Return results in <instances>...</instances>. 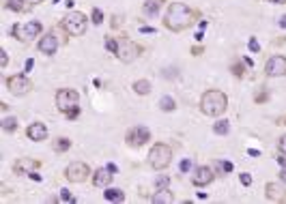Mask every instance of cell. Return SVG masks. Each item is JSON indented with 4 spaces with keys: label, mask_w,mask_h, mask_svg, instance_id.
Segmentation results:
<instances>
[{
    "label": "cell",
    "mask_w": 286,
    "mask_h": 204,
    "mask_svg": "<svg viewBox=\"0 0 286 204\" xmlns=\"http://www.w3.org/2000/svg\"><path fill=\"white\" fill-rule=\"evenodd\" d=\"M196 17H198V11L189 9L185 2H172L164 16V26L172 32H183L196 22Z\"/></svg>",
    "instance_id": "6da1fadb"
},
{
    "label": "cell",
    "mask_w": 286,
    "mask_h": 204,
    "mask_svg": "<svg viewBox=\"0 0 286 204\" xmlns=\"http://www.w3.org/2000/svg\"><path fill=\"white\" fill-rule=\"evenodd\" d=\"M226 110H228V97H226V93L218 91V88H209V91L202 93V97H200V112L204 116L218 118Z\"/></svg>",
    "instance_id": "7a4b0ae2"
},
{
    "label": "cell",
    "mask_w": 286,
    "mask_h": 204,
    "mask_svg": "<svg viewBox=\"0 0 286 204\" xmlns=\"http://www.w3.org/2000/svg\"><path fill=\"white\" fill-rule=\"evenodd\" d=\"M88 26V17L80 11H69L67 16L60 19V28L69 34V37H82L86 32Z\"/></svg>",
    "instance_id": "3957f363"
},
{
    "label": "cell",
    "mask_w": 286,
    "mask_h": 204,
    "mask_svg": "<svg viewBox=\"0 0 286 204\" xmlns=\"http://www.w3.org/2000/svg\"><path fill=\"white\" fill-rule=\"evenodd\" d=\"M172 163V148L164 142H157L149 153V166L153 170H166Z\"/></svg>",
    "instance_id": "277c9868"
},
{
    "label": "cell",
    "mask_w": 286,
    "mask_h": 204,
    "mask_svg": "<svg viewBox=\"0 0 286 204\" xmlns=\"http://www.w3.org/2000/svg\"><path fill=\"white\" fill-rule=\"evenodd\" d=\"M43 31V26H41V22H28V24H13V28H11V34L17 41H22V43H28V41H33L34 37H39Z\"/></svg>",
    "instance_id": "5b68a950"
},
{
    "label": "cell",
    "mask_w": 286,
    "mask_h": 204,
    "mask_svg": "<svg viewBox=\"0 0 286 204\" xmlns=\"http://www.w3.org/2000/svg\"><path fill=\"white\" fill-rule=\"evenodd\" d=\"M140 52H142V47H140L138 43L132 41V39H127V37H123V39H118V49H117L114 56H117L120 63L129 64L140 56Z\"/></svg>",
    "instance_id": "8992f818"
},
{
    "label": "cell",
    "mask_w": 286,
    "mask_h": 204,
    "mask_svg": "<svg viewBox=\"0 0 286 204\" xmlns=\"http://www.w3.org/2000/svg\"><path fill=\"white\" fill-rule=\"evenodd\" d=\"M88 176H93V170H90V166L84 161H71L65 168V178H67L69 183H84Z\"/></svg>",
    "instance_id": "52a82bcc"
},
{
    "label": "cell",
    "mask_w": 286,
    "mask_h": 204,
    "mask_svg": "<svg viewBox=\"0 0 286 204\" xmlns=\"http://www.w3.org/2000/svg\"><path fill=\"white\" fill-rule=\"evenodd\" d=\"M78 101H80V94L73 91V88H58L56 91V108L63 114H67L69 110L78 108Z\"/></svg>",
    "instance_id": "ba28073f"
},
{
    "label": "cell",
    "mask_w": 286,
    "mask_h": 204,
    "mask_svg": "<svg viewBox=\"0 0 286 204\" xmlns=\"http://www.w3.org/2000/svg\"><path fill=\"white\" fill-rule=\"evenodd\" d=\"M7 88L11 94H15V97H24V94H28L30 91H33V82H30V78L19 73V76L7 78Z\"/></svg>",
    "instance_id": "9c48e42d"
},
{
    "label": "cell",
    "mask_w": 286,
    "mask_h": 204,
    "mask_svg": "<svg viewBox=\"0 0 286 204\" xmlns=\"http://www.w3.org/2000/svg\"><path fill=\"white\" fill-rule=\"evenodd\" d=\"M218 172H215V166H198L194 168V174H192V185L196 187H207L215 181Z\"/></svg>",
    "instance_id": "30bf717a"
},
{
    "label": "cell",
    "mask_w": 286,
    "mask_h": 204,
    "mask_svg": "<svg viewBox=\"0 0 286 204\" xmlns=\"http://www.w3.org/2000/svg\"><path fill=\"white\" fill-rule=\"evenodd\" d=\"M149 140H151V131L147 127H132L127 133H125V142H127V146H132V148L144 146Z\"/></svg>",
    "instance_id": "8fae6325"
},
{
    "label": "cell",
    "mask_w": 286,
    "mask_h": 204,
    "mask_svg": "<svg viewBox=\"0 0 286 204\" xmlns=\"http://www.w3.org/2000/svg\"><path fill=\"white\" fill-rule=\"evenodd\" d=\"M265 76L267 78H282L286 76V58L275 54L265 63Z\"/></svg>",
    "instance_id": "7c38bea8"
},
{
    "label": "cell",
    "mask_w": 286,
    "mask_h": 204,
    "mask_svg": "<svg viewBox=\"0 0 286 204\" xmlns=\"http://www.w3.org/2000/svg\"><path fill=\"white\" fill-rule=\"evenodd\" d=\"M37 49H39L41 54H45V56H52V54H56V49H58V39L54 37L52 31H50L48 34H43V37L39 39Z\"/></svg>",
    "instance_id": "4fadbf2b"
},
{
    "label": "cell",
    "mask_w": 286,
    "mask_h": 204,
    "mask_svg": "<svg viewBox=\"0 0 286 204\" xmlns=\"http://www.w3.org/2000/svg\"><path fill=\"white\" fill-rule=\"evenodd\" d=\"M26 136L33 142H43V140H48V127L43 123H33V125L26 127Z\"/></svg>",
    "instance_id": "5bb4252c"
},
{
    "label": "cell",
    "mask_w": 286,
    "mask_h": 204,
    "mask_svg": "<svg viewBox=\"0 0 286 204\" xmlns=\"http://www.w3.org/2000/svg\"><path fill=\"white\" fill-rule=\"evenodd\" d=\"M112 178H114V172L110 170L108 166L99 168V170L93 172V185L95 187H108L110 183H112Z\"/></svg>",
    "instance_id": "9a60e30c"
},
{
    "label": "cell",
    "mask_w": 286,
    "mask_h": 204,
    "mask_svg": "<svg viewBox=\"0 0 286 204\" xmlns=\"http://www.w3.org/2000/svg\"><path fill=\"white\" fill-rule=\"evenodd\" d=\"M39 166H41V163H39L37 159L22 157V159H17V161H15L13 170H15V174H30V172H34V170H37Z\"/></svg>",
    "instance_id": "2e32d148"
},
{
    "label": "cell",
    "mask_w": 286,
    "mask_h": 204,
    "mask_svg": "<svg viewBox=\"0 0 286 204\" xmlns=\"http://www.w3.org/2000/svg\"><path fill=\"white\" fill-rule=\"evenodd\" d=\"M265 196H267V200H271V202L286 200V191L280 185H275V183H267V185H265Z\"/></svg>",
    "instance_id": "e0dca14e"
},
{
    "label": "cell",
    "mask_w": 286,
    "mask_h": 204,
    "mask_svg": "<svg viewBox=\"0 0 286 204\" xmlns=\"http://www.w3.org/2000/svg\"><path fill=\"white\" fill-rule=\"evenodd\" d=\"M151 200H153L155 204H172L174 202V193L170 191L168 187H164V189H157V191H155V196L151 198Z\"/></svg>",
    "instance_id": "ac0fdd59"
},
{
    "label": "cell",
    "mask_w": 286,
    "mask_h": 204,
    "mask_svg": "<svg viewBox=\"0 0 286 204\" xmlns=\"http://www.w3.org/2000/svg\"><path fill=\"white\" fill-rule=\"evenodd\" d=\"M7 9L13 13H24L30 9V4L26 2V0H7Z\"/></svg>",
    "instance_id": "d6986e66"
},
{
    "label": "cell",
    "mask_w": 286,
    "mask_h": 204,
    "mask_svg": "<svg viewBox=\"0 0 286 204\" xmlns=\"http://www.w3.org/2000/svg\"><path fill=\"white\" fill-rule=\"evenodd\" d=\"M164 2L166 0H147V2H144V13H147V16H157L159 9L164 7Z\"/></svg>",
    "instance_id": "ffe728a7"
},
{
    "label": "cell",
    "mask_w": 286,
    "mask_h": 204,
    "mask_svg": "<svg viewBox=\"0 0 286 204\" xmlns=\"http://www.w3.org/2000/svg\"><path fill=\"white\" fill-rule=\"evenodd\" d=\"M132 88H134L135 94H149L151 93V82L149 79H135Z\"/></svg>",
    "instance_id": "44dd1931"
},
{
    "label": "cell",
    "mask_w": 286,
    "mask_h": 204,
    "mask_svg": "<svg viewBox=\"0 0 286 204\" xmlns=\"http://www.w3.org/2000/svg\"><path fill=\"white\" fill-rule=\"evenodd\" d=\"M0 127H2L7 133L17 131V118H15V116H7V118H2V121H0Z\"/></svg>",
    "instance_id": "7402d4cb"
},
{
    "label": "cell",
    "mask_w": 286,
    "mask_h": 204,
    "mask_svg": "<svg viewBox=\"0 0 286 204\" xmlns=\"http://www.w3.org/2000/svg\"><path fill=\"white\" fill-rule=\"evenodd\" d=\"M103 196H105V200H110V202H123L125 200V193L120 191V189H108Z\"/></svg>",
    "instance_id": "603a6c76"
},
{
    "label": "cell",
    "mask_w": 286,
    "mask_h": 204,
    "mask_svg": "<svg viewBox=\"0 0 286 204\" xmlns=\"http://www.w3.org/2000/svg\"><path fill=\"white\" fill-rule=\"evenodd\" d=\"M71 148V140H67V138H58V140H54V151L56 153H65Z\"/></svg>",
    "instance_id": "cb8c5ba5"
},
{
    "label": "cell",
    "mask_w": 286,
    "mask_h": 204,
    "mask_svg": "<svg viewBox=\"0 0 286 204\" xmlns=\"http://www.w3.org/2000/svg\"><path fill=\"white\" fill-rule=\"evenodd\" d=\"M159 108H162L164 112H172L174 108H177V101H174L172 97H168V94H166V97H162V101H159Z\"/></svg>",
    "instance_id": "d4e9b609"
},
{
    "label": "cell",
    "mask_w": 286,
    "mask_h": 204,
    "mask_svg": "<svg viewBox=\"0 0 286 204\" xmlns=\"http://www.w3.org/2000/svg\"><path fill=\"white\" fill-rule=\"evenodd\" d=\"M213 131L218 133V136H226V133L230 131V125H228V121H218L213 125Z\"/></svg>",
    "instance_id": "484cf974"
},
{
    "label": "cell",
    "mask_w": 286,
    "mask_h": 204,
    "mask_svg": "<svg viewBox=\"0 0 286 204\" xmlns=\"http://www.w3.org/2000/svg\"><path fill=\"white\" fill-rule=\"evenodd\" d=\"M213 166L218 168V174L233 172V163H230V161H218V163H213Z\"/></svg>",
    "instance_id": "4316f807"
},
{
    "label": "cell",
    "mask_w": 286,
    "mask_h": 204,
    "mask_svg": "<svg viewBox=\"0 0 286 204\" xmlns=\"http://www.w3.org/2000/svg\"><path fill=\"white\" fill-rule=\"evenodd\" d=\"M90 19H93V24H103V13H101V9H93V13H90Z\"/></svg>",
    "instance_id": "83f0119b"
},
{
    "label": "cell",
    "mask_w": 286,
    "mask_h": 204,
    "mask_svg": "<svg viewBox=\"0 0 286 204\" xmlns=\"http://www.w3.org/2000/svg\"><path fill=\"white\" fill-rule=\"evenodd\" d=\"M168 183H170V176H157V181H155V189H164V187H168Z\"/></svg>",
    "instance_id": "f1b7e54d"
},
{
    "label": "cell",
    "mask_w": 286,
    "mask_h": 204,
    "mask_svg": "<svg viewBox=\"0 0 286 204\" xmlns=\"http://www.w3.org/2000/svg\"><path fill=\"white\" fill-rule=\"evenodd\" d=\"M230 71H233L237 78H243V76H245V69H243V64H239V63H235L233 67H230Z\"/></svg>",
    "instance_id": "f546056e"
},
{
    "label": "cell",
    "mask_w": 286,
    "mask_h": 204,
    "mask_svg": "<svg viewBox=\"0 0 286 204\" xmlns=\"http://www.w3.org/2000/svg\"><path fill=\"white\" fill-rule=\"evenodd\" d=\"M267 99H269V93L263 88V91H260V93H256L254 101H256V103H265V101H267Z\"/></svg>",
    "instance_id": "4dcf8cb0"
},
{
    "label": "cell",
    "mask_w": 286,
    "mask_h": 204,
    "mask_svg": "<svg viewBox=\"0 0 286 204\" xmlns=\"http://www.w3.org/2000/svg\"><path fill=\"white\" fill-rule=\"evenodd\" d=\"M105 47H108L112 54H117V49H118V41H117V39H108V41H105Z\"/></svg>",
    "instance_id": "1f68e13d"
},
{
    "label": "cell",
    "mask_w": 286,
    "mask_h": 204,
    "mask_svg": "<svg viewBox=\"0 0 286 204\" xmlns=\"http://www.w3.org/2000/svg\"><path fill=\"white\" fill-rule=\"evenodd\" d=\"M278 151L282 153V155H286V133L278 140Z\"/></svg>",
    "instance_id": "d6a6232c"
},
{
    "label": "cell",
    "mask_w": 286,
    "mask_h": 204,
    "mask_svg": "<svg viewBox=\"0 0 286 204\" xmlns=\"http://www.w3.org/2000/svg\"><path fill=\"white\" fill-rule=\"evenodd\" d=\"M189 170H192V161H189V159H183V161H181V172L187 174Z\"/></svg>",
    "instance_id": "836d02e7"
},
{
    "label": "cell",
    "mask_w": 286,
    "mask_h": 204,
    "mask_svg": "<svg viewBox=\"0 0 286 204\" xmlns=\"http://www.w3.org/2000/svg\"><path fill=\"white\" fill-rule=\"evenodd\" d=\"M65 116H67L69 121H75V118L80 116V108H73V110H69L67 114H65Z\"/></svg>",
    "instance_id": "e575fe53"
},
{
    "label": "cell",
    "mask_w": 286,
    "mask_h": 204,
    "mask_svg": "<svg viewBox=\"0 0 286 204\" xmlns=\"http://www.w3.org/2000/svg\"><path fill=\"white\" fill-rule=\"evenodd\" d=\"M241 183H243L245 187H250V185H252V176H250L248 172H243V174H241Z\"/></svg>",
    "instance_id": "d590c367"
},
{
    "label": "cell",
    "mask_w": 286,
    "mask_h": 204,
    "mask_svg": "<svg viewBox=\"0 0 286 204\" xmlns=\"http://www.w3.org/2000/svg\"><path fill=\"white\" fill-rule=\"evenodd\" d=\"M60 198H63L65 202H73V196L67 191V189H63V191H60Z\"/></svg>",
    "instance_id": "8d00e7d4"
},
{
    "label": "cell",
    "mask_w": 286,
    "mask_h": 204,
    "mask_svg": "<svg viewBox=\"0 0 286 204\" xmlns=\"http://www.w3.org/2000/svg\"><path fill=\"white\" fill-rule=\"evenodd\" d=\"M0 64H2V69L9 64V56H7V52H4V49L0 52Z\"/></svg>",
    "instance_id": "74e56055"
},
{
    "label": "cell",
    "mask_w": 286,
    "mask_h": 204,
    "mask_svg": "<svg viewBox=\"0 0 286 204\" xmlns=\"http://www.w3.org/2000/svg\"><path fill=\"white\" fill-rule=\"evenodd\" d=\"M250 49H252V52H258V49H260V46H258V41H256V39H250Z\"/></svg>",
    "instance_id": "f35d334b"
},
{
    "label": "cell",
    "mask_w": 286,
    "mask_h": 204,
    "mask_svg": "<svg viewBox=\"0 0 286 204\" xmlns=\"http://www.w3.org/2000/svg\"><path fill=\"white\" fill-rule=\"evenodd\" d=\"M120 24H123V17H118V16H114L112 17V28H118Z\"/></svg>",
    "instance_id": "ab89813d"
},
{
    "label": "cell",
    "mask_w": 286,
    "mask_h": 204,
    "mask_svg": "<svg viewBox=\"0 0 286 204\" xmlns=\"http://www.w3.org/2000/svg\"><path fill=\"white\" fill-rule=\"evenodd\" d=\"M280 181L286 185V166H282V170H280Z\"/></svg>",
    "instance_id": "60d3db41"
},
{
    "label": "cell",
    "mask_w": 286,
    "mask_h": 204,
    "mask_svg": "<svg viewBox=\"0 0 286 204\" xmlns=\"http://www.w3.org/2000/svg\"><path fill=\"white\" fill-rule=\"evenodd\" d=\"M192 54H194V56H200V54H202V47H200V46L192 47Z\"/></svg>",
    "instance_id": "b9f144b4"
},
{
    "label": "cell",
    "mask_w": 286,
    "mask_h": 204,
    "mask_svg": "<svg viewBox=\"0 0 286 204\" xmlns=\"http://www.w3.org/2000/svg\"><path fill=\"white\" fill-rule=\"evenodd\" d=\"M26 2L30 4V7H34V4H41V2H43V0H26Z\"/></svg>",
    "instance_id": "7bdbcfd3"
},
{
    "label": "cell",
    "mask_w": 286,
    "mask_h": 204,
    "mask_svg": "<svg viewBox=\"0 0 286 204\" xmlns=\"http://www.w3.org/2000/svg\"><path fill=\"white\" fill-rule=\"evenodd\" d=\"M265 2H273V4H286V0H265Z\"/></svg>",
    "instance_id": "ee69618b"
},
{
    "label": "cell",
    "mask_w": 286,
    "mask_h": 204,
    "mask_svg": "<svg viewBox=\"0 0 286 204\" xmlns=\"http://www.w3.org/2000/svg\"><path fill=\"white\" fill-rule=\"evenodd\" d=\"M278 24H280V26H282V28H286V16H282V17H280V22H278Z\"/></svg>",
    "instance_id": "f6af8a7d"
},
{
    "label": "cell",
    "mask_w": 286,
    "mask_h": 204,
    "mask_svg": "<svg viewBox=\"0 0 286 204\" xmlns=\"http://www.w3.org/2000/svg\"><path fill=\"white\" fill-rule=\"evenodd\" d=\"M275 123H278V125H286V116H280Z\"/></svg>",
    "instance_id": "bcb514c9"
}]
</instances>
